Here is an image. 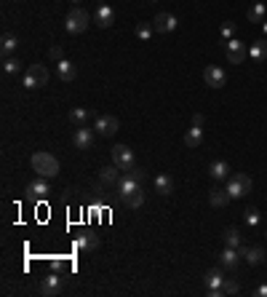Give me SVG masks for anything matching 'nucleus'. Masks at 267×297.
I'll list each match as a JSON object with an SVG mask.
<instances>
[{"mask_svg": "<svg viewBox=\"0 0 267 297\" xmlns=\"http://www.w3.org/2000/svg\"><path fill=\"white\" fill-rule=\"evenodd\" d=\"M88 24H91V14L85 11V8H72V11L64 16V30L70 35L85 32V30H88Z\"/></svg>", "mask_w": 267, "mask_h": 297, "instance_id": "f257e3e1", "label": "nucleus"}, {"mask_svg": "<svg viewBox=\"0 0 267 297\" xmlns=\"http://www.w3.org/2000/svg\"><path fill=\"white\" fill-rule=\"evenodd\" d=\"M30 163L37 172V177H56V174H59V161H56L51 153H35L30 158Z\"/></svg>", "mask_w": 267, "mask_h": 297, "instance_id": "f03ea898", "label": "nucleus"}, {"mask_svg": "<svg viewBox=\"0 0 267 297\" xmlns=\"http://www.w3.org/2000/svg\"><path fill=\"white\" fill-rule=\"evenodd\" d=\"M251 188H254V182H251V177L246 172H235L233 177H227V193H230V198H243L246 193H251Z\"/></svg>", "mask_w": 267, "mask_h": 297, "instance_id": "7ed1b4c3", "label": "nucleus"}, {"mask_svg": "<svg viewBox=\"0 0 267 297\" xmlns=\"http://www.w3.org/2000/svg\"><path fill=\"white\" fill-rule=\"evenodd\" d=\"M115 185H118V196L126 198V196H131V193L142 190V172L137 169V166H134L131 174H123V177H120Z\"/></svg>", "mask_w": 267, "mask_h": 297, "instance_id": "20e7f679", "label": "nucleus"}, {"mask_svg": "<svg viewBox=\"0 0 267 297\" xmlns=\"http://www.w3.org/2000/svg\"><path fill=\"white\" fill-rule=\"evenodd\" d=\"M112 163H115L120 172H131L134 166H137L134 150H131L128 145H115V147H112Z\"/></svg>", "mask_w": 267, "mask_h": 297, "instance_id": "39448f33", "label": "nucleus"}, {"mask_svg": "<svg viewBox=\"0 0 267 297\" xmlns=\"http://www.w3.org/2000/svg\"><path fill=\"white\" fill-rule=\"evenodd\" d=\"M94 129H97V134H102V137H115L118 129H120V120L115 115H99L94 120Z\"/></svg>", "mask_w": 267, "mask_h": 297, "instance_id": "423d86ee", "label": "nucleus"}, {"mask_svg": "<svg viewBox=\"0 0 267 297\" xmlns=\"http://www.w3.org/2000/svg\"><path fill=\"white\" fill-rule=\"evenodd\" d=\"M49 193H51V185L46 182V177H37V180H32L30 185H27V198L30 201H43Z\"/></svg>", "mask_w": 267, "mask_h": 297, "instance_id": "0eeeda50", "label": "nucleus"}, {"mask_svg": "<svg viewBox=\"0 0 267 297\" xmlns=\"http://www.w3.org/2000/svg\"><path fill=\"white\" fill-rule=\"evenodd\" d=\"M203 80H206V86H211V89H222L225 86V70L219 67V64H208V67L203 70Z\"/></svg>", "mask_w": 267, "mask_h": 297, "instance_id": "6e6552de", "label": "nucleus"}, {"mask_svg": "<svg viewBox=\"0 0 267 297\" xmlns=\"http://www.w3.org/2000/svg\"><path fill=\"white\" fill-rule=\"evenodd\" d=\"M225 54H227V59H230V64H241L246 57H249V49H246V43L230 38V43L225 46Z\"/></svg>", "mask_w": 267, "mask_h": 297, "instance_id": "1a4fd4ad", "label": "nucleus"}, {"mask_svg": "<svg viewBox=\"0 0 267 297\" xmlns=\"http://www.w3.org/2000/svg\"><path fill=\"white\" fill-rule=\"evenodd\" d=\"M37 292H40L43 297H56L62 292V276L59 273H51V276H46L40 286H37Z\"/></svg>", "mask_w": 267, "mask_h": 297, "instance_id": "9d476101", "label": "nucleus"}, {"mask_svg": "<svg viewBox=\"0 0 267 297\" xmlns=\"http://www.w3.org/2000/svg\"><path fill=\"white\" fill-rule=\"evenodd\" d=\"M176 16L174 14H168V11H160V14H155V19H152V27H155V32H174L176 30Z\"/></svg>", "mask_w": 267, "mask_h": 297, "instance_id": "9b49d317", "label": "nucleus"}, {"mask_svg": "<svg viewBox=\"0 0 267 297\" xmlns=\"http://www.w3.org/2000/svg\"><path fill=\"white\" fill-rule=\"evenodd\" d=\"M94 19H97V24L102 27V30H107V27L115 24V8L107 6V3H99L97 14H94Z\"/></svg>", "mask_w": 267, "mask_h": 297, "instance_id": "f8f14e48", "label": "nucleus"}, {"mask_svg": "<svg viewBox=\"0 0 267 297\" xmlns=\"http://www.w3.org/2000/svg\"><path fill=\"white\" fill-rule=\"evenodd\" d=\"M238 254H241L249 265H262L264 263V249L262 246H238Z\"/></svg>", "mask_w": 267, "mask_h": 297, "instance_id": "ddd939ff", "label": "nucleus"}, {"mask_svg": "<svg viewBox=\"0 0 267 297\" xmlns=\"http://www.w3.org/2000/svg\"><path fill=\"white\" fill-rule=\"evenodd\" d=\"M72 142H75V147H78V150H88V147L94 145V129H88V126H78V129H75Z\"/></svg>", "mask_w": 267, "mask_h": 297, "instance_id": "4468645a", "label": "nucleus"}, {"mask_svg": "<svg viewBox=\"0 0 267 297\" xmlns=\"http://www.w3.org/2000/svg\"><path fill=\"white\" fill-rule=\"evenodd\" d=\"M72 246L78 249V252H91V249L99 246V236H94V233H80L78 238H75Z\"/></svg>", "mask_w": 267, "mask_h": 297, "instance_id": "2eb2a0df", "label": "nucleus"}, {"mask_svg": "<svg viewBox=\"0 0 267 297\" xmlns=\"http://www.w3.org/2000/svg\"><path fill=\"white\" fill-rule=\"evenodd\" d=\"M56 72H59V78H62L64 83H72L75 78H78V70H75V64L67 62V59H59V62H56Z\"/></svg>", "mask_w": 267, "mask_h": 297, "instance_id": "dca6fc26", "label": "nucleus"}, {"mask_svg": "<svg viewBox=\"0 0 267 297\" xmlns=\"http://www.w3.org/2000/svg\"><path fill=\"white\" fill-rule=\"evenodd\" d=\"M219 263H222V268H230V271H235L238 263H241V254H238V249L225 246V252L219 254Z\"/></svg>", "mask_w": 267, "mask_h": 297, "instance_id": "f3484780", "label": "nucleus"}, {"mask_svg": "<svg viewBox=\"0 0 267 297\" xmlns=\"http://www.w3.org/2000/svg\"><path fill=\"white\" fill-rule=\"evenodd\" d=\"M227 201H230V193H227V190H222V188H211V190H208V203H211L214 209H222Z\"/></svg>", "mask_w": 267, "mask_h": 297, "instance_id": "a211bd4d", "label": "nucleus"}, {"mask_svg": "<svg viewBox=\"0 0 267 297\" xmlns=\"http://www.w3.org/2000/svg\"><path fill=\"white\" fill-rule=\"evenodd\" d=\"M222 284H225L222 268H208V271H206V286H208V289H219Z\"/></svg>", "mask_w": 267, "mask_h": 297, "instance_id": "6ab92c4d", "label": "nucleus"}, {"mask_svg": "<svg viewBox=\"0 0 267 297\" xmlns=\"http://www.w3.org/2000/svg\"><path fill=\"white\" fill-rule=\"evenodd\" d=\"M118 166L115 163H110V166H102L99 169V180H102V185H115L120 177H118Z\"/></svg>", "mask_w": 267, "mask_h": 297, "instance_id": "aec40b11", "label": "nucleus"}, {"mask_svg": "<svg viewBox=\"0 0 267 297\" xmlns=\"http://www.w3.org/2000/svg\"><path fill=\"white\" fill-rule=\"evenodd\" d=\"M155 193H160V196H171V193H174V180H171L168 174H158L155 177Z\"/></svg>", "mask_w": 267, "mask_h": 297, "instance_id": "412c9836", "label": "nucleus"}, {"mask_svg": "<svg viewBox=\"0 0 267 297\" xmlns=\"http://www.w3.org/2000/svg\"><path fill=\"white\" fill-rule=\"evenodd\" d=\"M249 57H251L254 62H264V59H267V38H259L256 43H251Z\"/></svg>", "mask_w": 267, "mask_h": 297, "instance_id": "4be33fe9", "label": "nucleus"}, {"mask_svg": "<svg viewBox=\"0 0 267 297\" xmlns=\"http://www.w3.org/2000/svg\"><path fill=\"white\" fill-rule=\"evenodd\" d=\"M200 142H203V126H193V129H187V134H185V145H187V147H198Z\"/></svg>", "mask_w": 267, "mask_h": 297, "instance_id": "5701e85b", "label": "nucleus"}, {"mask_svg": "<svg viewBox=\"0 0 267 297\" xmlns=\"http://www.w3.org/2000/svg\"><path fill=\"white\" fill-rule=\"evenodd\" d=\"M208 174H211L214 180H227L230 177V166H227L225 161H214L211 166H208Z\"/></svg>", "mask_w": 267, "mask_h": 297, "instance_id": "b1692460", "label": "nucleus"}, {"mask_svg": "<svg viewBox=\"0 0 267 297\" xmlns=\"http://www.w3.org/2000/svg\"><path fill=\"white\" fill-rule=\"evenodd\" d=\"M91 118V110L88 107H72L70 110V120L75 126H85V120Z\"/></svg>", "mask_w": 267, "mask_h": 297, "instance_id": "393cba45", "label": "nucleus"}, {"mask_svg": "<svg viewBox=\"0 0 267 297\" xmlns=\"http://www.w3.org/2000/svg\"><path fill=\"white\" fill-rule=\"evenodd\" d=\"M27 72L37 80V86H46V83H49V70H46V64H32Z\"/></svg>", "mask_w": 267, "mask_h": 297, "instance_id": "a878e982", "label": "nucleus"}, {"mask_svg": "<svg viewBox=\"0 0 267 297\" xmlns=\"http://www.w3.org/2000/svg\"><path fill=\"white\" fill-rule=\"evenodd\" d=\"M222 238H225V246H233V249L241 246V230L238 228H227Z\"/></svg>", "mask_w": 267, "mask_h": 297, "instance_id": "bb28decb", "label": "nucleus"}, {"mask_svg": "<svg viewBox=\"0 0 267 297\" xmlns=\"http://www.w3.org/2000/svg\"><path fill=\"white\" fill-rule=\"evenodd\" d=\"M249 22H264V16H267V8H264V3H254L251 8H249Z\"/></svg>", "mask_w": 267, "mask_h": 297, "instance_id": "cd10ccee", "label": "nucleus"}, {"mask_svg": "<svg viewBox=\"0 0 267 297\" xmlns=\"http://www.w3.org/2000/svg\"><path fill=\"white\" fill-rule=\"evenodd\" d=\"M19 40L14 38V35H3V40H0V51H3V57H11V54L16 51Z\"/></svg>", "mask_w": 267, "mask_h": 297, "instance_id": "c85d7f7f", "label": "nucleus"}, {"mask_svg": "<svg viewBox=\"0 0 267 297\" xmlns=\"http://www.w3.org/2000/svg\"><path fill=\"white\" fill-rule=\"evenodd\" d=\"M123 203H126L128 209H139L142 203H145V190H137V193H131V196H126V198H120Z\"/></svg>", "mask_w": 267, "mask_h": 297, "instance_id": "c756f323", "label": "nucleus"}, {"mask_svg": "<svg viewBox=\"0 0 267 297\" xmlns=\"http://www.w3.org/2000/svg\"><path fill=\"white\" fill-rule=\"evenodd\" d=\"M137 38L139 40H150L152 38V32H155V27H152V22H142V24H137Z\"/></svg>", "mask_w": 267, "mask_h": 297, "instance_id": "7c9ffc66", "label": "nucleus"}, {"mask_svg": "<svg viewBox=\"0 0 267 297\" xmlns=\"http://www.w3.org/2000/svg\"><path fill=\"white\" fill-rule=\"evenodd\" d=\"M19 70H22V62H19L16 57H6L3 59V72L6 75H16Z\"/></svg>", "mask_w": 267, "mask_h": 297, "instance_id": "2f4dec72", "label": "nucleus"}, {"mask_svg": "<svg viewBox=\"0 0 267 297\" xmlns=\"http://www.w3.org/2000/svg\"><path fill=\"white\" fill-rule=\"evenodd\" d=\"M243 220H246V225H251V228H254L256 222L262 220V215H259V211H256V209L251 206V209H246V217H243Z\"/></svg>", "mask_w": 267, "mask_h": 297, "instance_id": "473e14b6", "label": "nucleus"}, {"mask_svg": "<svg viewBox=\"0 0 267 297\" xmlns=\"http://www.w3.org/2000/svg\"><path fill=\"white\" fill-rule=\"evenodd\" d=\"M222 289H225V294H238V289H241V286H238V281H235V278H225Z\"/></svg>", "mask_w": 267, "mask_h": 297, "instance_id": "72a5a7b5", "label": "nucleus"}, {"mask_svg": "<svg viewBox=\"0 0 267 297\" xmlns=\"http://www.w3.org/2000/svg\"><path fill=\"white\" fill-rule=\"evenodd\" d=\"M22 86H24L27 91H32V89H40V86H37V80H35L32 75H30V72H27V75L22 78Z\"/></svg>", "mask_w": 267, "mask_h": 297, "instance_id": "f704fd0d", "label": "nucleus"}, {"mask_svg": "<svg viewBox=\"0 0 267 297\" xmlns=\"http://www.w3.org/2000/svg\"><path fill=\"white\" fill-rule=\"evenodd\" d=\"M49 57H51L54 62H59V59H64V49H62V46H51V51H49Z\"/></svg>", "mask_w": 267, "mask_h": 297, "instance_id": "c9c22d12", "label": "nucleus"}, {"mask_svg": "<svg viewBox=\"0 0 267 297\" xmlns=\"http://www.w3.org/2000/svg\"><path fill=\"white\" fill-rule=\"evenodd\" d=\"M233 35H235V24H233V22H227V24L222 27V38H227V40H230Z\"/></svg>", "mask_w": 267, "mask_h": 297, "instance_id": "e433bc0d", "label": "nucleus"}, {"mask_svg": "<svg viewBox=\"0 0 267 297\" xmlns=\"http://www.w3.org/2000/svg\"><path fill=\"white\" fill-rule=\"evenodd\" d=\"M254 297H267V284L256 286V289H254Z\"/></svg>", "mask_w": 267, "mask_h": 297, "instance_id": "4c0bfd02", "label": "nucleus"}, {"mask_svg": "<svg viewBox=\"0 0 267 297\" xmlns=\"http://www.w3.org/2000/svg\"><path fill=\"white\" fill-rule=\"evenodd\" d=\"M193 126H203V115H200V113L193 115Z\"/></svg>", "mask_w": 267, "mask_h": 297, "instance_id": "58836bf2", "label": "nucleus"}, {"mask_svg": "<svg viewBox=\"0 0 267 297\" xmlns=\"http://www.w3.org/2000/svg\"><path fill=\"white\" fill-rule=\"evenodd\" d=\"M264 35H267V22H264Z\"/></svg>", "mask_w": 267, "mask_h": 297, "instance_id": "ea45409f", "label": "nucleus"}, {"mask_svg": "<svg viewBox=\"0 0 267 297\" xmlns=\"http://www.w3.org/2000/svg\"><path fill=\"white\" fill-rule=\"evenodd\" d=\"M147 3H155V0H147Z\"/></svg>", "mask_w": 267, "mask_h": 297, "instance_id": "a19ab883", "label": "nucleus"}, {"mask_svg": "<svg viewBox=\"0 0 267 297\" xmlns=\"http://www.w3.org/2000/svg\"><path fill=\"white\" fill-rule=\"evenodd\" d=\"M72 3H80V0H72Z\"/></svg>", "mask_w": 267, "mask_h": 297, "instance_id": "79ce46f5", "label": "nucleus"}, {"mask_svg": "<svg viewBox=\"0 0 267 297\" xmlns=\"http://www.w3.org/2000/svg\"><path fill=\"white\" fill-rule=\"evenodd\" d=\"M256 3H262V0H256Z\"/></svg>", "mask_w": 267, "mask_h": 297, "instance_id": "37998d69", "label": "nucleus"}, {"mask_svg": "<svg viewBox=\"0 0 267 297\" xmlns=\"http://www.w3.org/2000/svg\"><path fill=\"white\" fill-rule=\"evenodd\" d=\"M264 236H267V233H264Z\"/></svg>", "mask_w": 267, "mask_h": 297, "instance_id": "c03bdc74", "label": "nucleus"}]
</instances>
